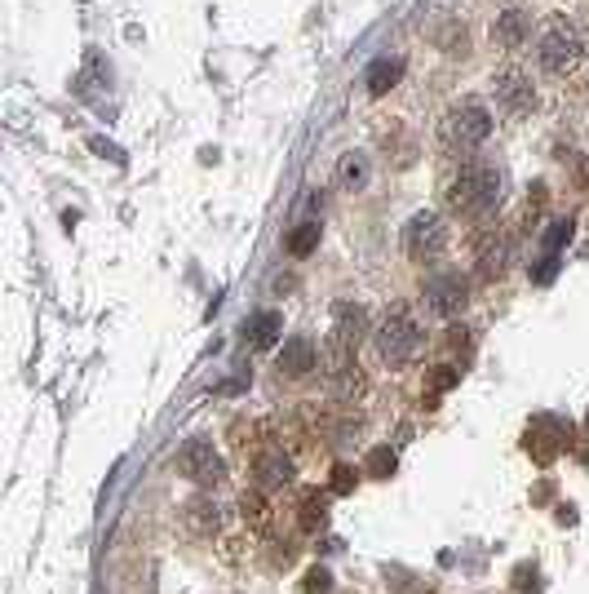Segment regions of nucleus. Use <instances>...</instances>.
I'll use <instances>...</instances> for the list:
<instances>
[{
    "label": "nucleus",
    "instance_id": "nucleus-1",
    "mask_svg": "<svg viewBox=\"0 0 589 594\" xmlns=\"http://www.w3.org/2000/svg\"><path fill=\"white\" fill-rule=\"evenodd\" d=\"M443 200H448V213H457V218H470V222L488 218L505 200V169L492 165V160H470V165H461L448 178Z\"/></svg>",
    "mask_w": 589,
    "mask_h": 594
},
{
    "label": "nucleus",
    "instance_id": "nucleus-2",
    "mask_svg": "<svg viewBox=\"0 0 589 594\" xmlns=\"http://www.w3.org/2000/svg\"><path fill=\"white\" fill-rule=\"evenodd\" d=\"M372 346H377L381 364L408 368V364L421 355V346H426V333H421V324L412 320L408 311H390L386 320L372 329Z\"/></svg>",
    "mask_w": 589,
    "mask_h": 594
},
{
    "label": "nucleus",
    "instance_id": "nucleus-3",
    "mask_svg": "<svg viewBox=\"0 0 589 594\" xmlns=\"http://www.w3.org/2000/svg\"><path fill=\"white\" fill-rule=\"evenodd\" d=\"M492 125H496V116L488 102L465 98L448 111V120H443V142H448L452 151H461V156H470V151H479L483 142L492 138Z\"/></svg>",
    "mask_w": 589,
    "mask_h": 594
},
{
    "label": "nucleus",
    "instance_id": "nucleus-4",
    "mask_svg": "<svg viewBox=\"0 0 589 594\" xmlns=\"http://www.w3.org/2000/svg\"><path fill=\"white\" fill-rule=\"evenodd\" d=\"M403 253L412 262H439L448 253V222L430 209L412 213L408 227H403Z\"/></svg>",
    "mask_w": 589,
    "mask_h": 594
},
{
    "label": "nucleus",
    "instance_id": "nucleus-5",
    "mask_svg": "<svg viewBox=\"0 0 589 594\" xmlns=\"http://www.w3.org/2000/svg\"><path fill=\"white\" fill-rule=\"evenodd\" d=\"M421 306L434 315V320H452L470 306V280L461 271H443V275H430L426 289H421Z\"/></svg>",
    "mask_w": 589,
    "mask_h": 594
},
{
    "label": "nucleus",
    "instance_id": "nucleus-6",
    "mask_svg": "<svg viewBox=\"0 0 589 594\" xmlns=\"http://www.w3.org/2000/svg\"><path fill=\"white\" fill-rule=\"evenodd\" d=\"M178 470L191 484H200V488H217L226 479V462H222V453L209 444V439H186V444L178 448Z\"/></svg>",
    "mask_w": 589,
    "mask_h": 594
},
{
    "label": "nucleus",
    "instance_id": "nucleus-7",
    "mask_svg": "<svg viewBox=\"0 0 589 594\" xmlns=\"http://www.w3.org/2000/svg\"><path fill=\"white\" fill-rule=\"evenodd\" d=\"M576 58H581V36L567 23H554L536 45V63H541L545 76H567L576 67Z\"/></svg>",
    "mask_w": 589,
    "mask_h": 594
},
{
    "label": "nucleus",
    "instance_id": "nucleus-8",
    "mask_svg": "<svg viewBox=\"0 0 589 594\" xmlns=\"http://www.w3.org/2000/svg\"><path fill=\"white\" fill-rule=\"evenodd\" d=\"M492 85H496V107H501L510 120L532 116V107H536V89H532V80H527L519 67L496 71Z\"/></svg>",
    "mask_w": 589,
    "mask_h": 594
},
{
    "label": "nucleus",
    "instance_id": "nucleus-9",
    "mask_svg": "<svg viewBox=\"0 0 589 594\" xmlns=\"http://www.w3.org/2000/svg\"><path fill=\"white\" fill-rule=\"evenodd\" d=\"M364 333H368V315H364V306L341 302L337 311H333V337H337V346H341V351H355L359 337H364Z\"/></svg>",
    "mask_w": 589,
    "mask_h": 594
},
{
    "label": "nucleus",
    "instance_id": "nucleus-10",
    "mask_svg": "<svg viewBox=\"0 0 589 594\" xmlns=\"http://www.w3.org/2000/svg\"><path fill=\"white\" fill-rule=\"evenodd\" d=\"M315 342L310 337H288L284 346H279V373L284 377H306L310 368H315Z\"/></svg>",
    "mask_w": 589,
    "mask_h": 594
},
{
    "label": "nucleus",
    "instance_id": "nucleus-11",
    "mask_svg": "<svg viewBox=\"0 0 589 594\" xmlns=\"http://www.w3.org/2000/svg\"><path fill=\"white\" fill-rule=\"evenodd\" d=\"M527 32H532V14L527 9H505V14H496V23H492V40L501 49H519Z\"/></svg>",
    "mask_w": 589,
    "mask_h": 594
},
{
    "label": "nucleus",
    "instance_id": "nucleus-12",
    "mask_svg": "<svg viewBox=\"0 0 589 594\" xmlns=\"http://www.w3.org/2000/svg\"><path fill=\"white\" fill-rule=\"evenodd\" d=\"M279 333H284V315H279V311H257V315H248V320H244V342L253 346V351L275 346Z\"/></svg>",
    "mask_w": 589,
    "mask_h": 594
},
{
    "label": "nucleus",
    "instance_id": "nucleus-13",
    "mask_svg": "<svg viewBox=\"0 0 589 594\" xmlns=\"http://www.w3.org/2000/svg\"><path fill=\"white\" fill-rule=\"evenodd\" d=\"M372 182V160H368V151H346V156L337 160V187L341 191H364Z\"/></svg>",
    "mask_w": 589,
    "mask_h": 594
},
{
    "label": "nucleus",
    "instance_id": "nucleus-14",
    "mask_svg": "<svg viewBox=\"0 0 589 594\" xmlns=\"http://www.w3.org/2000/svg\"><path fill=\"white\" fill-rule=\"evenodd\" d=\"M253 475H257V488L275 493V488L293 484V462H288L284 453H262V457L253 462Z\"/></svg>",
    "mask_w": 589,
    "mask_h": 594
},
{
    "label": "nucleus",
    "instance_id": "nucleus-15",
    "mask_svg": "<svg viewBox=\"0 0 589 594\" xmlns=\"http://www.w3.org/2000/svg\"><path fill=\"white\" fill-rule=\"evenodd\" d=\"M399 80H403V58H399V54H395V58L381 54L377 63H372V67L364 71V85H368V94H372V98L390 94V89H395Z\"/></svg>",
    "mask_w": 589,
    "mask_h": 594
},
{
    "label": "nucleus",
    "instance_id": "nucleus-16",
    "mask_svg": "<svg viewBox=\"0 0 589 594\" xmlns=\"http://www.w3.org/2000/svg\"><path fill=\"white\" fill-rule=\"evenodd\" d=\"M102 85L111 89V63L98 54V49H89V54H85V67H80V76H76V94L89 98L93 89H102Z\"/></svg>",
    "mask_w": 589,
    "mask_h": 594
},
{
    "label": "nucleus",
    "instance_id": "nucleus-17",
    "mask_svg": "<svg viewBox=\"0 0 589 594\" xmlns=\"http://www.w3.org/2000/svg\"><path fill=\"white\" fill-rule=\"evenodd\" d=\"M186 524L200 532H217L222 528V506H217V501H191V506H186Z\"/></svg>",
    "mask_w": 589,
    "mask_h": 594
},
{
    "label": "nucleus",
    "instance_id": "nucleus-18",
    "mask_svg": "<svg viewBox=\"0 0 589 594\" xmlns=\"http://www.w3.org/2000/svg\"><path fill=\"white\" fill-rule=\"evenodd\" d=\"M319 235H324V227H319V222H302V227L288 235V253H293V258H306V253L319 244Z\"/></svg>",
    "mask_w": 589,
    "mask_h": 594
},
{
    "label": "nucleus",
    "instance_id": "nucleus-19",
    "mask_svg": "<svg viewBox=\"0 0 589 594\" xmlns=\"http://www.w3.org/2000/svg\"><path fill=\"white\" fill-rule=\"evenodd\" d=\"M364 470H368V475H377V479H390V475H395V453H390V448H372Z\"/></svg>",
    "mask_w": 589,
    "mask_h": 594
},
{
    "label": "nucleus",
    "instance_id": "nucleus-20",
    "mask_svg": "<svg viewBox=\"0 0 589 594\" xmlns=\"http://www.w3.org/2000/svg\"><path fill=\"white\" fill-rule=\"evenodd\" d=\"M302 510H306V515H302L306 528H319V524H324V497H319V493H310V497L302 501Z\"/></svg>",
    "mask_w": 589,
    "mask_h": 594
},
{
    "label": "nucleus",
    "instance_id": "nucleus-21",
    "mask_svg": "<svg viewBox=\"0 0 589 594\" xmlns=\"http://www.w3.org/2000/svg\"><path fill=\"white\" fill-rule=\"evenodd\" d=\"M567 240H572V222H554V231L545 235V253H554L558 258V249H563Z\"/></svg>",
    "mask_w": 589,
    "mask_h": 594
},
{
    "label": "nucleus",
    "instance_id": "nucleus-22",
    "mask_svg": "<svg viewBox=\"0 0 589 594\" xmlns=\"http://www.w3.org/2000/svg\"><path fill=\"white\" fill-rule=\"evenodd\" d=\"M306 594H333V577L324 568H310L306 572Z\"/></svg>",
    "mask_w": 589,
    "mask_h": 594
},
{
    "label": "nucleus",
    "instance_id": "nucleus-23",
    "mask_svg": "<svg viewBox=\"0 0 589 594\" xmlns=\"http://www.w3.org/2000/svg\"><path fill=\"white\" fill-rule=\"evenodd\" d=\"M350 488H355V470H350V466H337V470H333V493H350Z\"/></svg>",
    "mask_w": 589,
    "mask_h": 594
},
{
    "label": "nucleus",
    "instance_id": "nucleus-24",
    "mask_svg": "<svg viewBox=\"0 0 589 594\" xmlns=\"http://www.w3.org/2000/svg\"><path fill=\"white\" fill-rule=\"evenodd\" d=\"M585 426H589V417H585Z\"/></svg>",
    "mask_w": 589,
    "mask_h": 594
}]
</instances>
